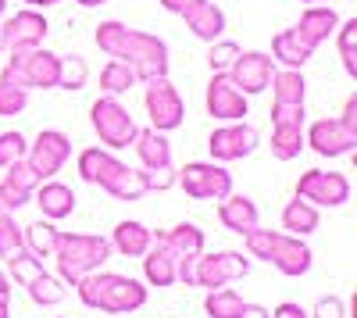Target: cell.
Returning <instances> with one entry per match:
<instances>
[{
  "mask_svg": "<svg viewBox=\"0 0 357 318\" xmlns=\"http://www.w3.org/2000/svg\"><path fill=\"white\" fill-rule=\"evenodd\" d=\"M0 318H11V304H8V297H0Z\"/></svg>",
  "mask_w": 357,
  "mask_h": 318,
  "instance_id": "cell-52",
  "label": "cell"
},
{
  "mask_svg": "<svg viewBox=\"0 0 357 318\" xmlns=\"http://www.w3.org/2000/svg\"><path fill=\"white\" fill-rule=\"evenodd\" d=\"M139 79H136V72L126 65V61H111L104 65V72H100V90L104 93H111V97H122V93H129L132 86H136Z\"/></svg>",
  "mask_w": 357,
  "mask_h": 318,
  "instance_id": "cell-34",
  "label": "cell"
},
{
  "mask_svg": "<svg viewBox=\"0 0 357 318\" xmlns=\"http://www.w3.org/2000/svg\"><path fill=\"white\" fill-rule=\"evenodd\" d=\"M25 107H29V90L0 79V119H15V114H22Z\"/></svg>",
  "mask_w": 357,
  "mask_h": 318,
  "instance_id": "cell-37",
  "label": "cell"
},
{
  "mask_svg": "<svg viewBox=\"0 0 357 318\" xmlns=\"http://www.w3.org/2000/svg\"><path fill=\"white\" fill-rule=\"evenodd\" d=\"M272 318H311L301 304H293V301H286V304H279L275 311H272Z\"/></svg>",
  "mask_w": 357,
  "mask_h": 318,
  "instance_id": "cell-46",
  "label": "cell"
},
{
  "mask_svg": "<svg viewBox=\"0 0 357 318\" xmlns=\"http://www.w3.org/2000/svg\"><path fill=\"white\" fill-rule=\"evenodd\" d=\"M240 318H272V311L261 308V304H243V315Z\"/></svg>",
  "mask_w": 357,
  "mask_h": 318,
  "instance_id": "cell-48",
  "label": "cell"
},
{
  "mask_svg": "<svg viewBox=\"0 0 357 318\" xmlns=\"http://www.w3.org/2000/svg\"><path fill=\"white\" fill-rule=\"evenodd\" d=\"M336 25H340V15L329 4H307V11L301 15V22L293 25V33L301 36L311 50H318L325 40L336 33Z\"/></svg>",
  "mask_w": 357,
  "mask_h": 318,
  "instance_id": "cell-20",
  "label": "cell"
},
{
  "mask_svg": "<svg viewBox=\"0 0 357 318\" xmlns=\"http://www.w3.org/2000/svg\"><path fill=\"white\" fill-rule=\"evenodd\" d=\"M0 215H15V211H8V208H4V204H0Z\"/></svg>",
  "mask_w": 357,
  "mask_h": 318,
  "instance_id": "cell-54",
  "label": "cell"
},
{
  "mask_svg": "<svg viewBox=\"0 0 357 318\" xmlns=\"http://www.w3.org/2000/svg\"><path fill=\"white\" fill-rule=\"evenodd\" d=\"M29 8H54V4H61V0H25Z\"/></svg>",
  "mask_w": 357,
  "mask_h": 318,
  "instance_id": "cell-49",
  "label": "cell"
},
{
  "mask_svg": "<svg viewBox=\"0 0 357 318\" xmlns=\"http://www.w3.org/2000/svg\"><path fill=\"white\" fill-rule=\"evenodd\" d=\"M4 11H8V0H0V18H4Z\"/></svg>",
  "mask_w": 357,
  "mask_h": 318,
  "instance_id": "cell-53",
  "label": "cell"
},
{
  "mask_svg": "<svg viewBox=\"0 0 357 318\" xmlns=\"http://www.w3.org/2000/svg\"><path fill=\"white\" fill-rule=\"evenodd\" d=\"M79 176L82 183L89 186H100L104 193H111L114 200H122V204H132L146 193L143 186V176L136 168H129L126 161H118L111 151L104 147H86L79 154Z\"/></svg>",
  "mask_w": 357,
  "mask_h": 318,
  "instance_id": "cell-3",
  "label": "cell"
},
{
  "mask_svg": "<svg viewBox=\"0 0 357 318\" xmlns=\"http://www.w3.org/2000/svg\"><path fill=\"white\" fill-rule=\"evenodd\" d=\"M225 75L240 86L247 97H254V93L268 90V82L275 75V61H272V54H264V50H240V57L232 61V68Z\"/></svg>",
  "mask_w": 357,
  "mask_h": 318,
  "instance_id": "cell-15",
  "label": "cell"
},
{
  "mask_svg": "<svg viewBox=\"0 0 357 318\" xmlns=\"http://www.w3.org/2000/svg\"><path fill=\"white\" fill-rule=\"evenodd\" d=\"M307 315L311 318H347V308H343L340 297H321L314 304V311H307Z\"/></svg>",
  "mask_w": 357,
  "mask_h": 318,
  "instance_id": "cell-44",
  "label": "cell"
},
{
  "mask_svg": "<svg viewBox=\"0 0 357 318\" xmlns=\"http://www.w3.org/2000/svg\"><path fill=\"white\" fill-rule=\"evenodd\" d=\"M25 290H29V297H33L40 308H54V304H61V301L68 297L65 282L57 279V275H50V272H40V275H33V279L25 282Z\"/></svg>",
  "mask_w": 357,
  "mask_h": 318,
  "instance_id": "cell-31",
  "label": "cell"
},
{
  "mask_svg": "<svg viewBox=\"0 0 357 318\" xmlns=\"http://www.w3.org/2000/svg\"><path fill=\"white\" fill-rule=\"evenodd\" d=\"M139 176H143V186H146V193H151V190L165 193V190H172V186H175V176H178V172L168 165V168H143Z\"/></svg>",
  "mask_w": 357,
  "mask_h": 318,
  "instance_id": "cell-42",
  "label": "cell"
},
{
  "mask_svg": "<svg viewBox=\"0 0 357 318\" xmlns=\"http://www.w3.org/2000/svg\"><path fill=\"white\" fill-rule=\"evenodd\" d=\"M304 151V126H275L272 129V158L293 161Z\"/></svg>",
  "mask_w": 357,
  "mask_h": 318,
  "instance_id": "cell-33",
  "label": "cell"
},
{
  "mask_svg": "<svg viewBox=\"0 0 357 318\" xmlns=\"http://www.w3.org/2000/svg\"><path fill=\"white\" fill-rule=\"evenodd\" d=\"M89 122H93V132L100 136V143L107 151L129 147V143L136 139V129H139L136 119L129 114V107L111 93H104V97H97L93 104H89Z\"/></svg>",
  "mask_w": 357,
  "mask_h": 318,
  "instance_id": "cell-6",
  "label": "cell"
},
{
  "mask_svg": "<svg viewBox=\"0 0 357 318\" xmlns=\"http://www.w3.org/2000/svg\"><path fill=\"white\" fill-rule=\"evenodd\" d=\"M282 229L293 236H311L318 229V208L307 204L304 197H293L289 204L282 208Z\"/></svg>",
  "mask_w": 357,
  "mask_h": 318,
  "instance_id": "cell-28",
  "label": "cell"
},
{
  "mask_svg": "<svg viewBox=\"0 0 357 318\" xmlns=\"http://www.w3.org/2000/svg\"><path fill=\"white\" fill-rule=\"evenodd\" d=\"M314 57V50L293 33V29H282V33L272 40V61H282L286 68H304Z\"/></svg>",
  "mask_w": 357,
  "mask_h": 318,
  "instance_id": "cell-26",
  "label": "cell"
},
{
  "mask_svg": "<svg viewBox=\"0 0 357 318\" xmlns=\"http://www.w3.org/2000/svg\"><path fill=\"white\" fill-rule=\"evenodd\" d=\"M33 200L40 204L43 218H50V222H61V218H68V215L75 211V193H72V186H65V183L43 179V183L36 186Z\"/></svg>",
  "mask_w": 357,
  "mask_h": 318,
  "instance_id": "cell-23",
  "label": "cell"
},
{
  "mask_svg": "<svg viewBox=\"0 0 357 318\" xmlns=\"http://www.w3.org/2000/svg\"><path fill=\"white\" fill-rule=\"evenodd\" d=\"M336 119H340L347 129H354V132H357V93H350V97H347V104H343V111L336 114Z\"/></svg>",
  "mask_w": 357,
  "mask_h": 318,
  "instance_id": "cell-45",
  "label": "cell"
},
{
  "mask_svg": "<svg viewBox=\"0 0 357 318\" xmlns=\"http://www.w3.org/2000/svg\"><path fill=\"white\" fill-rule=\"evenodd\" d=\"M0 50H4V40H0Z\"/></svg>",
  "mask_w": 357,
  "mask_h": 318,
  "instance_id": "cell-56",
  "label": "cell"
},
{
  "mask_svg": "<svg viewBox=\"0 0 357 318\" xmlns=\"http://www.w3.org/2000/svg\"><path fill=\"white\" fill-rule=\"evenodd\" d=\"M250 272V257H243L240 250H215V254H197L193 262V286L204 290H218L236 279H243Z\"/></svg>",
  "mask_w": 357,
  "mask_h": 318,
  "instance_id": "cell-7",
  "label": "cell"
},
{
  "mask_svg": "<svg viewBox=\"0 0 357 318\" xmlns=\"http://www.w3.org/2000/svg\"><path fill=\"white\" fill-rule=\"evenodd\" d=\"M89 79V65L82 61L79 54L61 57V72H57V90H82Z\"/></svg>",
  "mask_w": 357,
  "mask_h": 318,
  "instance_id": "cell-36",
  "label": "cell"
},
{
  "mask_svg": "<svg viewBox=\"0 0 357 318\" xmlns=\"http://www.w3.org/2000/svg\"><path fill=\"white\" fill-rule=\"evenodd\" d=\"M307 143L311 151L321 154V158H343L357 147V132L347 129L340 119H318L311 129H307Z\"/></svg>",
  "mask_w": 357,
  "mask_h": 318,
  "instance_id": "cell-16",
  "label": "cell"
},
{
  "mask_svg": "<svg viewBox=\"0 0 357 318\" xmlns=\"http://www.w3.org/2000/svg\"><path fill=\"white\" fill-rule=\"evenodd\" d=\"M304 104H275L272 107V126H304Z\"/></svg>",
  "mask_w": 357,
  "mask_h": 318,
  "instance_id": "cell-43",
  "label": "cell"
},
{
  "mask_svg": "<svg viewBox=\"0 0 357 318\" xmlns=\"http://www.w3.org/2000/svg\"><path fill=\"white\" fill-rule=\"evenodd\" d=\"M272 93H275V104H304V93H307V82H304V72L301 68H282L272 75Z\"/></svg>",
  "mask_w": 357,
  "mask_h": 318,
  "instance_id": "cell-30",
  "label": "cell"
},
{
  "mask_svg": "<svg viewBox=\"0 0 357 318\" xmlns=\"http://www.w3.org/2000/svg\"><path fill=\"white\" fill-rule=\"evenodd\" d=\"M175 183L193 200H222L225 193H232V172H225V165L218 161H193L178 168Z\"/></svg>",
  "mask_w": 357,
  "mask_h": 318,
  "instance_id": "cell-8",
  "label": "cell"
},
{
  "mask_svg": "<svg viewBox=\"0 0 357 318\" xmlns=\"http://www.w3.org/2000/svg\"><path fill=\"white\" fill-rule=\"evenodd\" d=\"M304 4H321V0H304Z\"/></svg>",
  "mask_w": 357,
  "mask_h": 318,
  "instance_id": "cell-55",
  "label": "cell"
},
{
  "mask_svg": "<svg viewBox=\"0 0 357 318\" xmlns=\"http://www.w3.org/2000/svg\"><path fill=\"white\" fill-rule=\"evenodd\" d=\"M8 65L0 79H8L22 90H57V72H61V57L43 50V47H22L8 50Z\"/></svg>",
  "mask_w": 357,
  "mask_h": 318,
  "instance_id": "cell-5",
  "label": "cell"
},
{
  "mask_svg": "<svg viewBox=\"0 0 357 318\" xmlns=\"http://www.w3.org/2000/svg\"><path fill=\"white\" fill-rule=\"evenodd\" d=\"M79 8H100V4H107V0H75Z\"/></svg>",
  "mask_w": 357,
  "mask_h": 318,
  "instance_id": "cell-51",
  "label": "cell"
},
{
  "mask_svg": "<svg viewBox=\"0 0 357 318\" xmlns=\"http://www.w3.org/2000/svg\"><path fill=\"white\" fill-rule=\"evenodd\" d=\"M158 4H161L165 11H172V15H183L190 4H197V0H158Z\"/></svg>",
  "mask_w": 357,
  "mask_h": 318,
  "instance_id": "cell-47",
  "label": "cell"
},
{
  "mask_svg": "<svg viewBox=\"0 0 357 318\" xmlns=\"http://www.w3.org/2000/svg\"><path fill=\"white\" fill-rule=\"evenodd\" d=\"M257 147H261V136H257V129L247 126V122H225V126H218V129L211 132V139H207V151H211V158H215L218 165H225V161H243V158H250Z\"/></svg>",
  "mask_w": 357,
  "mask_h": 318,
  "instance_id": "cell-12",
  "label": "cell"
},
{
  "mask_svg": "<svg viewBox=\"0 0 357 318\" xmlns=\"http://www.w3.org/2000/svg\"><path fill=\"white\" fill-rule=\"evenodd\" d=\"M54 257H57V279L75 286L82 275L97 272L104 268V262H111V240L89 236V233H61Z\"/></svg>",
  "mask_w": 357,
  "mask_h": 318,
  "instance_id": "cell-4",
  "label": "cell"
},
{
  "mask_svg": "<svg viewBox=\"0 0 357 318\" xmlns=\"http://www.w3.org/2000/svg\"><path fill=\"white\" fill-rule=\"evenodd\" d=\"M218 222L229 229V233H250V229L261 222V215H257V204L250 197H243V193H225L222 200H218Z\"/></svg>",
  "mask_w": 357,
  "mask_h": 318,
  "instance_id": "cell-22",
  "label": "cell"
},
{
  "mask_svg": "<svg viewBox=\"0 0 357 318\" xmlns=\"http://www.w3.org/2000/svg\"><path fill=\"white\" fill-rule=\"evenodd\" d=\"M79 301L104 315H132L146 304V286L118 272H89L75 282Z\"/></svg>",
  "mask_w": 357,
  "mask_h": 318,
  "instance_id": "cell-2",
  "label": "cell"
},
{
  "mask_svg": "<svg viewBox=\"0 0 357 318\" xmlns=\"http://www.w3.org/2000/svg\"><path fill=\"white\" fill-rule=\"evenodd\" d=\"M132 147H136L143 168H168L172 165V143L158 129H136Z\"/></svg>",
  "mask_w": 357,
  "mask_h": 318,
  "instance_id": "cell-25",
  "label": "cell"
},
{
  "mask_svg": "<svg viewBox=\"0 0 357 318\" xmlns=\"http://www.w3.org/2000/svg\"><path fill=\"white\" fill-rule=\"evenodd\" d=\"M29 151V139L15 129V132H0V168H8L15 161H22Z\"/></svg>",
  "mask_w": 357,
  "mask_h": 318,
  "instance_id": "cell-39",
  "label": "cell"
},
{
  "mask_svg": "<svg viewBox=\"0 0 357 318\" xmlns=\"http://www.w3.org/2000/svg\"><path fill=\"white\" fill-rule=\"evenodd\" d=\"M311 247L304 243V236H293V233H279L272 254H268V265H275L282 275L296 279V275H304L311 268Z\"/></svg>",
  "mask_w": 357,
  "mask_h": 318,
  "instance_id": "cell-19",
  "label": "cell"
},
{
  "mask_svg": "<svg viewBox=\"0 0 357 318\" xmlns=\"http://www.w3.org/2000/svg\"><path fill=\"white\" fill-rule=\"evenodd\" d=\"M8 268H11V275H15V282H29L33 275H40L43 272V265H40V257L36 254H29V250H18L15 257H8Z\"/></svg>",
  "mask_w": 357,
  "mask_h": 318,
  "instance_id": "cell-40",
  "label": "cell"
},
{
  "mask_svg": "<svg viewBox=\"0 0 357 318\" xmlns=\"http://www.w3.org/2000/svg\"><path fill=\"white\" fill-rule=\"evenodd\" d=\"M18 250H25L22 240V225H15V215H0V257H15Z\"/></svg>",
  "mask_w": 357,
  "mask_h": 318,
  "instance_id": "cell-38",
  "label": "cell"
},
{
  "mask_svg": "<svg viewBox=\"0 0 357 318\" xmlns=\"http://www.w3.org/2000/svg\"><path fill=\"white\" fill-rule=\"evenodd\" d=\"M296 197H304L314 208H343L350 200V179L343 176V172L311 168L296 179Z\"/></svg>",
  "mask_w": 357,
  "mask_h": 318,
  "instance_id": "cell-10",
  "label": "cell"
},
{
  "mask_svg": "<svg viewBox=\"0 0 357 318\" xmlns=\"http://www.w3.org/2000/svg\"><path fill=\"white\" fill-rule=\"evenodd\" d=\"M47 33H50V25L36 8H25V11H15L11 18H0V40H4V50L43 47Z\"/></svg>",
  "mask_w": 357,
  "mask_h": 318,
  "instance_id": "cell-14",
  "label": "cell"
},
{
  "mask_svg": "<svg viewBox=\"0 0 357 318\" xmlns=\"http://www.w3.org/2000/svg\"><path fill=\"white\" fill-rule=\"evenodd\" d=\"M154 233L146 229L143 222H118L114 225V233H111V250H118L122 257H143L146 247H151Z\"/></svg>",
  "mask_w": 357,
  "mask_h": 318,
  "instance_id": "cell-24",
  "label": "cell"
},
{
  "mask_svg": "<svg viewBox=\"0 0 357 318\" xmlns=\"http://www.w3.org/2000/svg\"><path fill=\"white\" fill-rule=\"evenodd\" d=\"M93 40L107 57L126 61L139 82L168 75V43L154 33H139V29H129L122 22H100Z\"/></svg>",
  "mask_w": 357,
  "mask_h": 318,
  "instance_id": "cell-1",
  "label": "cell"
},
{
  "mask_svg": "<svg viewBox=\"0 0 357 318\" xmlns=\"http://www.w3.org/2000/svg\"><path fill=\"white\" fill-rule=\"evenodd\" d=\"M22 240H25V250L36 254V257H54L57 250V240H61V229H54L50 218H40L33 225L22 229Z\"/></svg>",
  "mask_w": 357,
  "mask_h": 318,
  "instance_id": "cell-29",
  "label": "cell"
},
{
  "mask_svg": "<svg viewBox=\"0 0 357 318\" xmlns=\"http://www.w3.org/2000/svg\"><path fill=\"white\" fill-rule=\"evenodd\" d=\"M161 236H165L168 247L178 254V262H193V257L204 250V229H197L193 222H178V225L165 229Z\"/></svg>",
  "mask_w": 357,
  "mask_h": 318,
  "instance_id": "cell-27",
  "label": "cell"
},
{
  "mask_svg": "<svg viewBox=\"0 0 357 318\" xmlns=\"http://www.w3.org/2000/svg\"><path fill=\"white\" fill-rule=\"evenodd\" d=\"M236 57H240V47L232 40H215L211 50H207V65H211V72H229Z\"/></svg>",
  "mask_w": 357,
  "mask_h": 318,
  "instance_id": "cell-41",
  "label": "cell"
},
{
  "mask_svg": "<svg viewBox=\"0 0 357 318\" xmlns=\"http://www.w3.org/2000/svg\"><path fill=\"white\" fill-rule=\"evenodd\" d=\"M204 100H207V114L218 122H243V114H247V93L225 72H211Z\"/></svg>",
  "mask_w": 357,
  "mask_h": 318,
  "instance_id": "cell-13",
  "label": "cell"
},
{
  "mask_svg": "<svg viewBox=\"0 0 357 318\" xmlns=\"http://www.w3.org/2000/svg\"><path fill=\"white\" fill-rule=\"evenodd\" d=\"M243 297L229 290V286H218V290H207V301H204V311L207 318H240L243 315Z\"/></svg>",
  "mask_w": 357,
  "mask_h": 318,
  "instance_id": "cell-32",
  "label": "cell"
},
{
  "mask_svg": "<svg viewBox=\"0 0 357 318\" xmlns=\"http://www.w3.org/2000/svg\"><path fill=\"white\" fill-rule=\"evenodd\" d=\"M336 47H340L347 75L357 79V18H347V22L336 25Z\"/></svg>",
  "mask_w": 357,
  "mask_h": 318,
  "instance_id": "cell-35",
  "label": "cell"
},
{
  "mask_svg": "<svg viewBox=\"0 0 357 318\" xmlns=\"http://www.w3.org/2000/svg\"><path fill=\"white\" fill-rule=\"evenodd\" d=\"M143 104H146V114H151V129H158V132H172L186 119V104H183V97H178V90L172 86L168 75L146 82Z\"/></svg>",
  "mask_w": 357,
  "mask_h": 318,
  "instance_id": "cell-9",
  "label": "cell"
},
{
  "mask_svg": "<svg viewBox=\"0 0 357 318\" xmlns=\"http://www.w3.org/2000/svg\"><path fill=\"white\" fill-rule=\"evenodd\" d=\"M143 275L151 286H175L178 282V254L168 247L161 233H154L151 247L143 254Z\"/></svg>",
  "mask_w": 357,
  "mask_h": 318,
  "instance_id": "cell-18",
  "label": "cell"
},
{
  "mask_svg": "<svg viewBox=\"0 0 357 318\" xmlns=\"http://www.w3.org/2000/svg\"><path fill=\"white\" fill-rule=\"evenodd\" d=\"M8 294H11V282H8L4 272H0V297H8Z\"/></svg>",
  "mask_w": 357,
  "mask_h": 318,
  "instance_id": "cell-50",
  "label": "cell"
},
{
  "mask_svg": "<svg viewBox=\"0 0 357 318\" xmlns=\"http://www.w3.org/2000/svg\"><path fill=\"white\" fill-rule=\"evenodd\" d=\"M68 158H72V139L61 129H43L33 143H29V151H25L29 168H33L40 179H54L57 172L65 168Z\"/></svg>",
  "mask_w": 357,
  "mask_h": 318,
  "instance_id": "cell-11",
  "label": "cell"
},
{
  "mask_svg": "<svg viewBox=\"0 0 357 318\" xmlns=\"http://www.w3.org/2000/svg\"><path fill=\"white\" fill-rule=\"evenodd\" d=\"M40 183H43V179L36 176L33 168H29L25 158L15 161V165H8V168H4V179H0V204H4L8 211L25 208L29 200H33V193H36Z\"/></svg>",
  "mask_w": 357,
  "mask_h": 318,
  "instance_id": "cell-17",
  "label": "cell"
},
{
  "mask_svg": "<svg viewBox=\"0 0 357 318\" xmlns=\"http://www.w3.org/2000/svg\"><path fill=\"white\" fill-rule=\"evenodd\" d=\"M183 22H186L190 33L197 40H204V43H215L225 33V11L215 4V0H197V4H190L183 11Z\"/></svg>",
  "mask_w": 357,
  "mask_h": 318,
  "instance_id": "cell-21",
  "label": "cell"
}]
</instances>
